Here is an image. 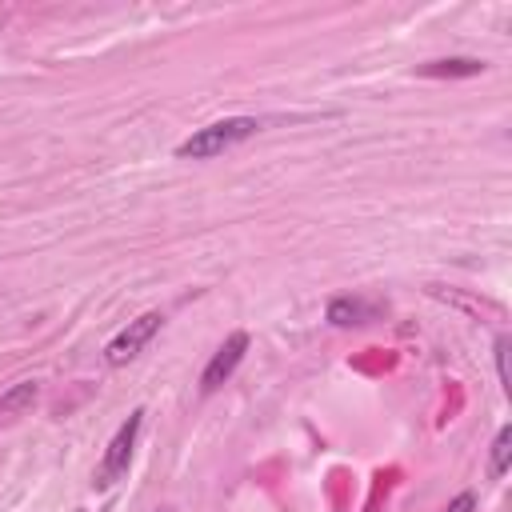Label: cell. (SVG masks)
<instances>
[{"instance_id":"6da1fadb","label":"cell","mask_w":512,"mask_h":512,"mask_svg":"<svg viewBox=\"0 0 512 512\" xmlns=\"http://www.w3.org/2000/svg\"><path fill=\"white\" fill-rule=\"evenodd\" d=\"M264 124L256 116H228V120H212L204 128H196L188 140L176 144V156L180 160H212L236 144H244L248 136H256Z\"/></svg>"},{"instance_id":"5b68a950","label":"cell","mask_w":512,"mask_h":512,"mask_svg":"<svg viewBox=\"0 0 512 512\" xmlns=\"http://www.w3.org/2000/svg\"><path fill=\"white\" fill-rule=\"evenodd\" d=\"M384 312V304L376 300H364V296H332L328 308H324V320L332 328H360L368 320H376Z\"/></svg>"},{"instance_id":"52a82bcc","label":"cell","mask_w":512,"mask_h":512,"mask_svg":"<svg viewBox=\"0 0 512 512\" xmlns=\"http://www.w3.org/2000/svg\"><path fill=\"white\" fill-rule=\"evenodd\" d=\"M36 400H40V380H16L12 388H4L0 392V428L12 424L16 416H24Z\"/></svg>"},{"instance_id":"ba28073f","label":"cell","mask_w":512,"mask_h":512,"mask_svg":"<svg viewBox=\"0 0 512 512\" xmlns=\"http://www.w3.org/2000/svg\"><path fill=\"white\" fill-rule=\"evenodd\" d=\"M508 460H512V428L504 424V428L496 432V440H492V452H488V476H492V480H504Z\"/></svg>"},{"instance_id":"7a4b0ae2","label":"cell","mask_w":512,"mask_h":512,"mask_svg":"<svg viewBox=\"0 0 512 512\" xmlns=\"http://www.w3.org/2000/svg\"><path fill=\"white\" fill-rule=\"evenodd\" d=\"M140 424H144V408H132L128 420H124V424L116 428V436L108 440L100 464H96V476H92L96 488H112V484H120V480L128 476V468H132V452H136V436H140Z\"/></svg>"},{"instance_id":"9c48e42d","label":"cell","mask_w":512,"mask_h":512,"mask_svg":"<svg viewBox=\"0 0 512 512\" xmlns=\"http://www.w3.org/2000/svg\"><path fill=\"white\" fill-rule=\"evenodd\" d=\"M508 348H512V340L508 336H496V348L492 352H496V376H500V388L504 392L512 388V380H508Z\"/></svg>"},{"instance_id":"30bf717a","label":"cell","mask_w":512,"mask_h":512,"mask_svg":"<svg viewBox=\"0 0 512 512\" xmlns=\"http://www.w3.org/2000/svg\"><path fill=\"white\" fill-rule=\"evenodd\" d=\"M444 512H476V492H460Z\"/></svg>"},{"instance_id":"277c9868","label":"cell","mask_w":512,"mask_h":512,"mask_svg":"<svg viewBox=\"0 0 512 512\" xmlns=\"http://www.w3.org/2000/svg\"><path fill=\"white\" fill-rule=\"evenodd\" d=\"M244 352H248V332H232V336H224V344L212 352V360H208L204 372H200V392L212 396L220 384H228V376L240 368Z\"/></svg>"},{"instance_id":"8992f818","label":"cell","mask_w":512,"mask_h":512,"mask_svg":"<svg viewBox=\"0 0 512 512\" xmlns=\"http://www.w3.org/2000/svg\"><path fill=\"white\" fill-rule=\"evenodd\" d=\"M488 64L476 60V56H444V60H428V64H416L420 76H432V80H464V76H480Z\"/></svg>"},{"instance_id":"3957f363","label":"cell","mask_w":512,"mask_h":512,"mask_svg":"<svg viewBox=\"0 0 512 512\" xmlns=\"http://www.w3.org/2000/svg\"><path fill=\"white\" fill-rule=\"evenodd\" d=\"M160 324H164V312H140L136 320H128L108 344H104V360L112 364V368H124L128 360H136L144 348H148V340L160 332Z\"/></svg>"},{"instance_id":"8fae6325","label":"cell","mask_w":512,"mask_h":512,"mask_svg":"<svg viewBox=\"0 0 512 512\" xmlns=\"http://www.w3.org/2000/svg\"><path fill=\"white\" fill-rule=\"evenodd\" d=\"M4 20H8V8H0V28H4Z\"/></svg>"}]
</instances>
